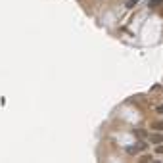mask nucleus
I'll return each instance as SVG.
<instances>
[{"label": "nucleus", "mask_w": 163, "mask_h": 163, "mask_svg": "<svg viewBox=\"0 0 163 163\" xmlns=\"http://www.w3.org/2000/svg\"><path fill=\"white\" fill-rule=\"evenodd\" d=\"M144 150H146V142H138V144L127 148V154H136V152H144Z\"/></svg>", "instance_id": "1"}, {"label": "nucleus", "mask_w": 163, "mask_h": 163, "mask_svg": "<svg viewBox=\"0 0 163 163\" xmlns=\"http://www.w3.org/2000/svg\"><path fill=\"white\" fill-rule=\"evenodd\" d=\"M161 2H163V0H150V4H148V6H150V8H152V10H156V8H157V6H159V4H161Z\"/></svg>", "instance_id": "2"}, {"label": "nucleus", "mask_w": 163, "mask_h": 163, "mask_svg": "<svg viewBox=\"0 0 163 163\" xmlns=\"http://www.w3.org/2000/svg\"><path fill=\"white\" fill-rule=\"evenodd\" d=\"M154 130H163V121H157V123H152Z\"/></svg>", "instance_id": "3"}, {"label": "nucleus", "mask_w": 163, "mask_h": 163, "mask_svg": "<svg viewBox=\"0 0 163 163\" xmlns=\"http://www.w3.org/2000/svg\"><path fill=\"white\" fill-rule=\"evenodd\" d=\"M150 140H152L154 144H159V142H163V136H161V134H156V136H152Z\"/></svg>", "instance_id": "4"}, {"label": "nucleus", "mask_w": 163, "mask_h": 163, "mask_svg": "<svg viewBox=\"0 0 163 163\" xmlns=\"http://www.w3.org/2000/svg\"><path fill=\"white\" fill-rule=\"evenodd\" d=\"M138 2H140V0H127V2H125V6H127V8H134Z\"/></svg>", "instance_id": "5"}, {"label": "nucleus", "mask_w": 163, "mask_h": 163, "mask_svg": "<svg viewBox=\"0 0 163 163\" xmlns=\"http://www.w3.org/2000/svg\"><path fill=\"white\" fill-rule=\"evenodd\" d=\"M156 154H163V146H156Z\"/></svg>", "instance_id": "6"}, {"label": "nucleus", "mask_w": 163, "mask_h": 163, "mask_svg": "<svg viewBox=\"0 0 163 163\" xmlns=\"http://www.w3.org/2000/svg\"><path fill=\"white\" fill-rule=\"evenodd\" d=\"M136 136H144L146 138V132H144V130H136Z\"/></svg>", "instance_id": "7"}, {"label": "nucleus", "mask_w": 163, "mask_h": 163, "mask_svg": "<svg viewBox=\"0 0 163 163\" xmlns=\"http://www.w3.org/2000/svg\"><path fill=\"white\" fill-rule=\"evenodd\" d=\"M156 109H157V113H163V104H161V106H157Z\"/></svg>", "instance_id": "8"}, {"label": "nucleus", "mask_w": 163, "mask_h": 163, "mask_svg": "<svg viewBox=\"0 0 163 163\" xmlns=\"http://www.w3.org/2000/svg\"><path fill=\"white\" fill-rule=\"evenodd\" d=\"M159 14H161V17H163V2H161V8H159Z\"/></svg>", "instance_id": "9"}]
</instances>
